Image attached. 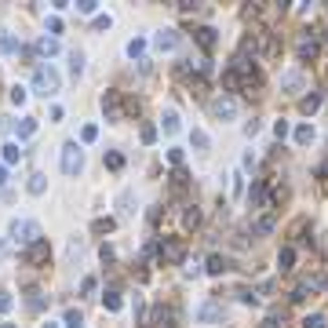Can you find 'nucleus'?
Masks as SVG:
<instances>
[{"mask_svg": "<svg viewBox=\"0 0 328 328\" xmlns=\"http://www.w3.org/2000/svg\"><path fill=\"white\" fill-rule=\"evenodd\" d=\"M11 237L19 244H37L40 241V226L33 223V219H15V223H11Z\"/></svg>", "mask_w": 328, "mask_h": 328, "instance_id": "nucleus-1", "label": "nucleus"}, {"mask_svg": "<svg viewBox=\"0 0 328 328\" xmlns=\"http://www.w3.org/2000/svg\"><path fill=\"white\" fill-rule=\"evenodd\" d=\"M81 168H84V153H81V146H77V143H66V146H62V171L73 179V175H81Z\"/></svg>", "mask_w": 328, "mask_h": 328, "instance_id": "nucleus-2", "label": "nucleus"}, {"mask_svg": "<svg viewBox=\"0 0 328 328\" xmlns=\"http://www.w3.org/2000/svg\"><path fill=\"white\" fill-rule=\"evenodd\" d=\"M33 88H37V95H55L58 91V73L51 66H40L37 77H33Z\"/></svg>", "mask_w": 328, "mask_h": 328, "instance_id": "nucleus-3", "label": "nucleus"}, {"mask_svg": "<svg viewBox=\"0 0 328 328\" xmlns=\"http://www.w3.org/2000/svg\"><path fill=\"white\" fill-rule=\"evenodd\" d=\"M303 88H306L303 70H285V73H281V91H285V95H299Z\"/></svg>", "mask_w": 328, "mask_h": 328, "instance_id": "nucleus-4", "label": "nucleus"}, {"mask_svg": "<svg viewBox=\"0 0 328 328\" xmlns=\"http://www.w3.org/2000/svg\"><path fill=\"white\" fill-rule=\"evenodd\" d=\"M212 113H215L219 120H233V117H237V99H230V95H219V99L212 102Z\"/></svg>", "mask_w": 328, "mask_h": 328, "instance_id": "nucleus-5", "label": "nucleus"}, {"mask_svg": "<svg viewBox=\"0 0 328 328\" xmlns=\"http://www.w3.org/2000/svg\"><path fill=\"white\" fill-rule=\"evenodd\" d=\"M193 317H197V324H215L219 317H223V306H219L215 299H208V303H201V306H197V314H193Z\"/></svg>", "mask_w": 328, "mask_h": 328, "instance_id": "nucleus-6", "label": "nucleus"}, {"mask_svg": "<svg viewBox=\"0 0 328 328\" xmlns=\"http://www.w3.org/2000/svg\"><path fill=\"white\" fill-rule=\"evenodd\" d=\"M175 44H179V33H175V29H161V33L153 37V48H157V51H171Z\"/></svg>", "mask_w": 328, "mask_h": 328, "instance_id": "nucleus-7", "label": "nucleus"}, {"mask_svg": "<svg viewBox=\"0 0 328 328\" xmlns=\"http://www.w3.org/2000/svg\"><path fill=\"white\" fill-rule=\"evenodd\" d=\"M102 109H106V117H109V120H120V95H117V91H106Z\"/></svg>", "mask_w": 328, "mask_h": 328, "instance_id": "nucleus-8", "label": "nucleus"}, {"mask_svg": "<svg viewBox=\"0 0 328 328\" xmlns=\"http://www.w3.org/2000/svg\"><path fill=\"white\" fill-rule=\"evenodd\" d=\"M182 241H168V244H161V259H168V263H182Z\"/></svg>", "mask_w": 328, "mask_h": 328, "instance_id": "nucleus-9", "label": "nucleus"}, {"mask_svg": "<svg viewBox=\"0 0 328 328\" xmlns=\"http://www.w3.org/2000/svg\"><path fill=\"white\" fill-rule=\"evenodd\" d=\"M193 37H197V44H201L205 51H212V48H215V40H219L212 26H201V29H193Z\"/></svg>", "mask_w": 328, "mask_h": 328, "instance_id": "nucleus-10", "label": "nucleus"}, {"mask_svg": "<svg viewBox=\"0 0 328 328\" xmlns=\"http://www.w3.org/2000/svg\"><path fill=\"white\" fill-rule=\"evenodd\" d=\"M248 201H252L255 208H270V205H267V182H252V193H248Z\"/></svg>", "mask_w": 328, "mask_h": 328, "instance_id": "nucleus-11", "label": "nucleus"}, {"mask_svg": "<svg viewBox=\"0 0 328 328\" xmlns=\"http://www.w3.org/2000/svg\"><path fill=\"white\" fill-rule=\"evenodd\" d=\"M26 259L29 263H44V259H48V241H37V244H29V252H26Z\"/></svg>", "mask_w": 328, "mask_h": 328, "instance_id": "nucleus-12", "label": "nucleus"}, {"mask_svg": "<svg viewBox=\"0 0 328 328\" xmlns=\"http://www.w3.org/2000/svg\"><path fill=\"white\" fill-rule=\"evenodd\" d=\"M314 55H317V40H314V37H303V40H299V58L310 62Z\"/></svg>", "mask_w": 328, "mask_h": 328, "instance_id": "nucleus-13", "label": "nucleus"}, {"mask_svg": "<svg viewBox=\"0 0 328 328\" xmlns=\"http://www.w3.org/2000/svg\"><path fill=\"white\" fill-rule=\"evenodd\" d=\"M161 128H164L168 135H175V132H179V113H175V109H164V117H161Z\"/></svg>", "mask_w": 328, "mask_h": 328, "instance_id": "nucleus-14", "label": "nucleus"}, {"mask_svg": "<svg viewBox=\"0 0 328 328\" xmlns=\"http://www.w3.org/2000/svg\"><path fill=\"white\" fill-rule=\"evenodd\" d=\"M132 205H135V190H124V193L117 197V208H120V215H132V212H135Z\"/></svg>", "mask_w": 328, "mask_h": 328, "instance_id": "nucleus-15", "label": "nucleus"}, {"mask_svg": "<svg viewBox=\"0 0 328 328\" xmlns=\"http://www.w3.org/2000/svg\"><path fill=\"white\" fill-rule=\"evenodd\" d=\"M295 143H299V146L314 143V124H299V128H295Z\"/></svg>", "mask_w": 328, "mask_h": 328, "instance_id": "nucleus-16", "label": "nucleus"}, {"mask_svg": "<svg viewBox=\"0 0 328 328\" xmlns=\"http://www.w3.org/2000/svg\"><path fill=\"white\" fill-rule=\"evenodd\" d=\"M277 263H281V270H292L295 267V248L285 244V248H281V255H277Z\"/></svg>", "mask_w": 328, "mask_h": 328, "instance_id": "nucleus-17", "label": "nucleus"}, {"mask_svg": "<svg viewBox=\"0 0 328 328\" xmlns=\"http://www.w3.org/2000/svg\"><path fill=\"white\" fill-rule=\"evenodd\" d=\"M190 143H193V150H201V153H205V150L212 146V139H208L205 132H201V128H193V132H190Z\"/></svg>", "mask_w": 328, "mask_h": 328, "instance_id": "nucleus-18", "label": "nucleus"}, {"mask_svg": "<svg viewBox=\"0 0 328 328\" xmlns=\"http://www.w3.org/2000/svg\"><path fill=\"white\" fill-rule=\"evenodd\" d=\"M299 109H303V113H317V109H321V95H306L299 102Z\"/></svg>", "mask_w": 328, "mask_h": 328, "instance_id": "nucleus-19", "label": "nucleus"}, {"mask_svg": "<svg viewBox=\"0 0 328 328\" xmlns=\"http://www.w3.org/2000/svg\"><path fill=\"white\" fill-rule=\"evenodd\" d=\"M44 186H48V179H44L40 171H37V175H29V193H44Z\"/></svg>", "mask_w": 328, "mask_h": 328, "instance_id": "nucleus-20", "label": "nucleus"}, {"mask_svg": "<svg viewBox=\"0 0 328 328\" xmlns=\"http://www.w3.org/2000/svg\"><path fill=\"white\" fill-rule=\"evenodd\" d=\"M33 132H37V120H33V117H26V120L19 124V139H29Z\"/></svg>", "mask_w": 328, "mask_h": 328, "instance_id": "nucleus-21", "label": "nucleus"}, {"mask_svg": "<svg viewBox=\"0 0 328 328\" xmlns=\"http://www.w3.org/2000/svg\"><path fill=\"white\" fill-rule=\"evenodd\" d=\"M226 270V259L223 255H208V274H223Z\"/></svg>", "mask_w": 328, "mask_h": 328, "instance_id": "nucleus-22", "label": "nucleus"}, {"mask_svg": "<svg viewBox=\"0 0 328 328\" xmlns=\"http://www.w3.org/2000/svg\"><path fill=\"white\" fill-rule=\"evenodd\" d=\"M70 70H73V77H81V70H84V55H81V51L70 55Z\"/></svg>", "mask_w": 328, "mask_h": 328, "instance_id": "nucleus-23", "label": "nucleus"}, {"mask_svg": "<svg viewBox=\"0 0 328 328\" xmlns=\"http://www.w3.org/2000/svg\"><path fill=\"white\" fill-rule=\"evenodd\" d=\"M328 321H324V314H310L306 321H303V328H324Z\"/></svg>", "mask_w": 328, "mask_h": 328, "instance_id": "nucleus-24", "label": "nucleus"}, {"mask_svg": "<svg viewBox=\"0 0 328 328\" xmlns=\"http://www.w3.org/2000/svg\"><path fill=\"white\" fill-rule=\"evenodd\" d=\"M81 324H84L81 310H70V314H66V328H81Z\"/></svg>", "mask_w": 328, "mask_h": 328, "instance_id": "nucleus-25", "label": "nucleus"}, {"mask_svg": "<svg viewBox=\"0 0 328 328\" xmlns=\"http://www.w3.org/2000/svg\"><path fill=\"white\" fill-rule=\"evenodd\" d=\"M143 48H146V44L139 40V37H135V40H128V55H132V58H139V55H143Z\"/></svg>", "mask_w": 328, "mask_h": 328, "instance_id": "nucleus-26", "label": "nucleus"}, {"mask_svg": "<svg viewBox=\"0 0 328 328\" xmlns=\"http://www.w3.org/2000/svg\"><path fill=\"white\" fill-rule=\"evenodd\" d=\"M19 157H22V150H19V146H4V161H8V164H15Z\"/></svg>", "mask_w": 328, "mask_h": 328, "instance_id": "nucleus-27", "label": "nucleus"}, {"mask_svg": "<svg viewBox=\"0 0 328 328\" xmlns=\"http://www.w3.org/2000/svg\"><path fill=\"white\" fill-rule=\"evenodd\" d=\"M91 230H95V233H109V230H113V219H95Z\"/></svg>", "mask_w": 328, "mask_h": 328, "instance_id": "nucleus-28", "label": "nucleus"}, {"mask_svg": "<svg viewBox=\"0 0 328 328\" xmlns=\"http://www.w3.org/2000/svg\"><path fill=\"white\" fill-rule=\"evenodd\" d=\"M270 230H274V219H270V215H263L259 223H255V233H270Z\"/></svg>", "mask_w": 328, "mask_h": 328, "instance_id": "nucleus-29", "label": "nucleus"}, {"mask_svg": "<svg viewBox=\"0 0 328 328\" xmlns=\"http://www.w3.org/2000/svg\"><path fill=\"white\" fill-rule=\"evenodd\" d=\"M285 324V314H270L267 321H263V328H281Z\"/></svg>", "mask_w": 328, "mask_h": 328, "instance_id": "nucleus-30", "label": "nucleus"}, {"mask_svg": "<svg viewBox=\"0 0 328 328\" xmlns=\"http://www.w3.org/2000/svg\"><path fill=\"white\" fill-rule=\"evenodd\" d=\"M306 292H310V285H299V288L288 295V299H292V303H303V299H306Z\"/></svg>", "mask_w": 328, "mask_h": 328, "instance_id": "nucleus-31", "label": "nucleus"}, {"mask_svg": "<svg viewBox=\"0 0 328 328\" xmlns=\"http://www.w3.org/2000/svg\"><path fill=\"white\" fill-rule=\"evenodd\" d=\"M106 310H120V295L117 292H106Z\"/></svg>", "mask_w": 328, "mask_h": 328, "instance_id": "nucleus-32", "label": "nucleus"}, {"mask_svg": "<svg viewBox=\"0 0 328 328\" xmlns=\"http://www.w3.org/2000/svg\"><path fill=\"white\" fill-rule=\"evenodd\" d=\"M233 193H237V197L244 193V175H241V171H233Z\"/></svg>", "mask_w": 328, "mask_h": 328, "instance_id": "nucleus-33", "label": "nucleus"}, {"mask_svg": "<svg viewBox=\"0 0 328 328\" xmlns=\"http://www.w3.org/2000/svg\"><path fill=\"white\" fill-rule=\"evenodd\" d=\"M106 164H109V168H113V171H117V168L124 164V157H120V153H106Z\"/></svg>", "mask_w": 328, "mask_h": 328, "instance_id": "nucleus-34", "label": "nucleus"}, {"mask_svg": "<svg viewBox=\"0 0 328 328\" xmlns=\"http://www.w3.org/2000/svg\"><path fill=\"white\" fill-rule=\"evenodd\" d=\"M197 223H201V212L190 208V212H186V226H197Z\"/></svg>", "mask_w": 328, "mask_h": 328, "instance_id": "nucleus-35", "label": "nucleus"}, {"mask_svg": "<svg viewBox=\"0 0 328 328\" xmlns=\"http://www.w3.org/2000/svg\"><path fill=\"white\" fill-rule=\"evenodd\" d=\"M81 252H84V241H70V259H77Z\"/></svg>", "mask_w": 328, "mask_h": 328, "instance_id": "nucleus-36", "label": "nucleus"}, {"mask_svg": "<svg viewBox=\"0 0 328 328\" xmlns=\"http://www.w3.org/2000/svg\"><path fill=\"white\" fill-rule=\"evenodd\" d=\"M40 48H44V51H48V55H55V51H58V44H55V40H48V37H44V40H40Z\"/></svg>", "mask_w": 328, "mask_h": 328, "instance_id": "nucleus-37", "label": "nucleus"}, {"mask_svg": "<svg viewBox=\"0 0 328 328\" xmlns=\"http://www.w3.org/2000/svg\"><path fill=\"white\" fill-rule=\"evenodd\" d=\"M244 135H248V139L259 135V120H248V124H244Z\"/></svg>", "mask_w": 328, "mask_h": 328, "instance_id": "nucleus-38", "label": "nucleus"}, {"mask_svg": "<svg viewBox=\"0 0 328 328\" xmlns=\"http://www.w3.org/2000/svg\"><path fill=\"white\" fill-rule=\"evenodd\" d=\"M274 135H277V139H285V135H288V124H285V120H277V124H274Z\"/></svg>", "mask_w": 328, "mask_h": 328, "instance_id": "nucleus-39", "label": "nucleus"}, {"mask_svg": "<svg viewBox=\"0 0 328 328\" xmlns=\"http://www.w3.org/2000/svg\"><path fill=\"white\" fill-rule=\"evenodd\" d=\"M81 135H84V143H91V139H95V135H99V128H95V124H88V128H84Z\"/></svg>", "mask_w": 328, "mask_h": 328, "instance_id": "nucleus-40", "label": "nucleus"}, {"mask_svg": "<svg viewBox=\"0 0 328 328\" xmlns=\"http://www.w3.org/2000/svg\"><path fill=\"white\" fill-rule=\"evenodd\" d=\"M153 139H157V128H150V124H146V128H143V143H153Z\"/></svg>", "mask_w": 328, "mask_h": 328, "instance_id": "nucleus-41", "label": "nucleus"}, {"mask_svg": "<svg viewBox=\"0 0 328 328\" xmlns=\"http://www.w3.org/2000/svg\"><path fill=\"white\" fill-rule=\"evenodd\" d=\"M4 310H11V295H8V292H0V314H4Z\"/></svg>", "mask_w": 328, "mask_h": 328, "instance_id": "nucleus-42", "label": "nucleus"}, {"mask_svg": "<svg viewBox=\"0 0 328 328\" xmlns=\"http://www.w3.org/2000/svg\"><path fill=\"white\" fill-rule=\"evenodd\" d=\"M77 8H81L84 15H91V11H95V0H81V4H77Z\"/></svg>", "mask_w": 328, "mask_h": 328, "instance_id": "nucleus-43", "label": "nucleus"}, {"mask_svg": "<svg viewBox=\"0 0 328 328\" xmlns=\"http://www.w3.org/2000/svg\"><path fill=\"white\" fill-rule=\"evenodd\" d=\"M168 161L171 164H182V150H168Z\"/></svg>", "mask_w": 328, "mask_h": 328, "instance_id": "nucleus-44", "label": "nucleus"}, {"mask_svg": "<svg viewBox=\"0 0 328 328\" xmlns=\"http://www.w3.org/2000/svg\"><path fill=\"white\" fill-rule=\"evenodd\" d=\"M4 175H8V171H4V168H0V186H4Z\"/></svg>", "mask_w": 328, "mask_h": 328, "instance_id": "nucleus-45", "label": "nucleus"}, {"mask_svg": "<svg viewBox=\"0 0 328 328\" xmlns=\"http://www.w3.org/2000/svg\"><path fill=\"white\" fill-rule=\"evenodd\" d=\"M0 328H15V324H0Z\"/></svg>", "mask_w": 328, "mask_h": 328, "instance_id": "nucleus-46", "label": "nucleus"}, {"mask_svg": "<svg viewBox=\"0 0 328 328\" xmlns=\"http://www.w3.org/2000/svg\"><path fill=\"white\" fill-rule=\"evenodd\" d=\"M44 328H55V324H44Z\"/></svg>", "mask_w": 328, "mask_h": 328, "instance_id": "nucleus-47", "label": "nucleus"}]
</instances>
